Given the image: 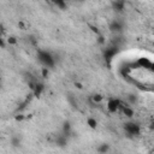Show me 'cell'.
Segmentation results:
<instances>
[{"label": "cell", "mask_w": 154, "mask_h": 154, "mask_svg": "<svg viewBox=\"0 0 154 154\" xmlns=\"http://www.w3.org/2000/svg\"><path fill=\"white\" fill-rule=\"evenodd\" d=\"M37 58H38L40 63H41L45 67H47V69H51V67H53V66L55 65V59H54V57H53L49 52H47V51H38Z\"/></svg>", "instance_id": "6da1fadb"}, {"label": "cell", "mask_w": 154, "mask_h": 154, "mask_svg": "<svg viewBox=\"0 0 154 154\" xmlns=\"http://www.w3.org/2000/svg\"><path fill=\"white\" fill-rule=\"evenodd\" d=\"M124 130L129 136H137L141 132V126L138 123L135 122H128L124 124Z\"/></svg>", "instance_id": "7a4b0ae2"}, {"label": "cell", "mask_w": 154, "mask_h": 154, "mask_svg": "<svg viewBox=\"0 0 154 154\" xmlns=\"http://www.w3.org/2000/svg\"><path fill=\"white\" fill-rule=\"evenodd\" d=\"M120 105H122V101L120 100H118V99H109L108 101H107V109H108V112H111V113H116L119 108H120Z\"/></svg>", "instance_id": "3957f363"}, {"label": "cell", "mask_w": 154, "mask_h": 154, "mask_svg": "<svg viewBox=\"0 0 154 154\" xmlns=\"http://www.w3.org/2000/svg\"><path fill=\"white\" fill-rule=\"evenodd\" d=\"M122 29H123V23L122 22H119V20H113L111 24H109V30L112 31V32H119V31H122Z\"/></svg>", "instance_id": "277c9868"}, {"label": "cell", "mask_w": 154, "mask_h": 154, "mask_svg": "<svg viewBox=\"0 0 154 154\" xmlns=\"http://www.w3.org/2000/svg\"><path fill=\"white\" fill-rule=\"evenodd\" d=\"M124 7H125V1L124 0H114L113 1V8L116 11L120 12V11L124 10Z\"/></svg>", "instance_id": "5b68a950"}, {"label": "cell", "mask_w": 154, "mask_h": 154, "mask_svg": "<svg viewBox=\"0 0 154 154\" xmlns=\"http://www.w3.org/2000/svg\"><path fill=\"white\" fill-rule=\"evenodd\" d=\"M66 143H67V136H66V135L63 134V135H59V136L57 137V144H58V146L65 147Z\"/></svg>", "instance_id": "8992f818"}, {"label": "cell", "mask_w": 154, "mask_h": 154, "mask_svg": "<svg viewBox=\"0 0 154 154\" xmlns=\"http://www.w3.org/2000/svg\"><path fill=\"white\" fill-rule=\"evenodd\" d=\"M57 7H59V8H61V10H64V8H66V0H51Z\"/></svg>", "instance_id": "52a82bcc"}, {"label": "cell", "mask_w": 154, "mask_h": 154, "mask_svg": "<svg viewBox=\"0 0 154 154\" xmlns=\"http://www.w3.org/2000/svg\"><path fill=\"white\" fill-rule=\"evenodd\" d=\"M109 150V146L108 144H101L100 147H97V152L99 153H107Z\"/></svg>", "instance_id": "ba28073f"}, {"label": "cell", "mask_w": 154, "mask_h": 154, "mask_svg": "<svg viewBox=\"0 0 154 154\" xmlns=\"http://www.w3.org/2000/svg\"><path fill=\"white\" fill-rule=\"evenodd\" d=\"M87 123H88V125H89L91 129H95V128H96V125H97L96 120H95V119H93V118H89V119L87 120Z\"/></svg>", "instance_id": "9c48e42d"}, {"label": "cell", "mask_w": 154, "mask_h": 154, "mask_svg": "<svg viewBox=\"0 0 154 154\" xmlns=\"http://www.w3.org/2000/svg\"><path fill=\"white\" fill-rule=\"evenodd\" d=\"M93 100H94L95 102H99V101H101V100H102V96H101V95H94Z\"/></svg>", "instance_id": "30bf717a"}, {"label": "cell", "mask_w": 154, "mask_h": 154, "mask_svg": "<svg viewBox=\"0 0 154 154\" xmlns=\"http://www.w3.org/2000/svg\"><path fill=\"white\" fill-rule=\"evenodd\" d=\"M5 46H6V42L4 41V38H2V36L0 35V48H5Z\"/></svg>", "instance_id": "8fae6325"}, {"label": "cell", "mask_w": 154, "mask_h": 154, "mask_svg": "<svg viewBox=\"0 0 154 154\" xmlns=\"http://www.w3.org/2000/svg\"><path fill=\"white\" fill-rule=\"evenodd\" d=\"M16 43V38L14 37H8V43Z\"/></svg>", "instance_id": "7c38bea8"}, {"label": "cell", "mask_w": 154, "mask_h": 154, "mask_svg": "<svg viewBox=\"0 0 154 154\" xmlns=\"http://www.w3.org/2000/svg\"><path fill=\"white\" fill-rule=\"evenodd\" d=\"M46 1H49V0H46Z\"/></svg>", "instance_id": "4fadbf2b"}]
</instances>
